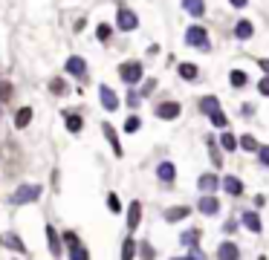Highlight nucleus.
<instances>
[{
    "label": "nucleus",
    "instance_id": "1",
    "mask_svg": "<svg viewBox=\"0 0 269 260\" xmlns=\"http://www.w3.org/2000/svg\"><path fill=\"white\" fill-rule=\"evenodd\" d=\"M35 199H41V185H20L12 194V203L15 206H26V203H35Z\"/></svg>",
    "mask_w": 269,
    "mask_h": 260
},
{
    "label": "nucleus",
    "instance_id": "2",
    "mask_svg": "<svg viewBox=\"0 0 269 260\" xmlns=\"http://www.w3.org/2000/svg\"><path fill=\"white\" fill-rule=\"evenodd\" d=\"M185 44L189 46H200V49H208V32L206 26H191L185 32Z\"/></svg>",
    "mask_w": 269,
    "mask_h": 260
},
{
    "label": "nucleus",
    "instance_id": "3",
    "mask_svg": "<svg viewBox=\"0 0 269 260\" xmlns=\"http://www.w3.org/2000/svg\"><path fill=\"white\" fill-rule=\"evenodd\" d=\"M119 75H122V81H127V84H136V81L142 78V64L139 61H125L122 67H119Z\"/></svg>",
    "mask_w": 269,
    "mask_h": 260
},
{
    "label": "nucleus",
    "instance_id": "4",
    "mask_svg": "<svg viewBox=\"0 0 269 260\" xmlns=\"http://www.w3.org/2000/svg\"><path fill=\"white\" fill-rule=\"evenodd\" d=\"M116 26L122 29V32H133V29L139 26V18H136L130 9H125V6H122V9L116 12Z\"/></svg>",
    "mask_w": 269,
    "mask_h": 260
},
{
    "label": "nucleus",
    "instance_id": "5",
    "mask_svg": "<svg viewBox=\"0 0 269 260\" xmlns=\"http://www.w3.org/2000/svg\"><path fill=\"white\" fill-rule=\"evenodd\" d=\"M217 260H240V249H237V243L232 240H223L217 246Z\"/></svg>",
    "mask_w": 269,
    "mask_h": 260
},
{
    "label": "nucleus",
    "instance_id": "6",
    "mask_svg": "<svg viewBox=\"0 0 269 260\" xmlns=\"http://www.w3.org/2000/svg\"><path fill=\"white\" fill-rule=\"evenodd\" d=\"M139 223H142V203H139V199H133V203L127 206V228H130V232H136V228H139Z\"/></svg>",
    "mask_w": 269,
    "mask_h": 260
},
{
    "label": "nucleus",
    "instance_id": "7",
    "mask_svg": "<svg viewBox=\"0 0 269 260\" xmlns=\"http://www.w3.org/2000/svg\"><path fill=\"white\" fill-rule=\"evenodd\" d=\"M197 208H200L206 217H214L217 211H220V199H217L214 194H203V199L197 203Z\"/></svg>",
    "mask_w": 269,
    "mask_h": 260
},
{
    "label": "nucleus",
    "instance_id": "8",
    "mask_svg": "<svg viewBox=\"0 0 269 260\" xmlns=\"http://www.w3.org/2000/svg\"><path fill=\"white\" fill-rule=\"evenodd\" d=\"M67 72L75 75V78H87V64H84V58L70 55V58H67Z\"/></svg>",
    "mask_w": 269,
    "mask_h": 260
},
{
    "label": "nucleus",
    "instance_id": "9",
    "mask_svg": "<svg viewBox=\"0 0 269 260\" xmlns=\"http://www.w3.org/2000/svg\"><path fill=\"white\" fill-rule=\"evenodd\" d=\"M99 96H101V104H104V110H110V113H113V110L119 107V99H116V93L110 90L107 84H101V87H99Z\"/></svg>",
    "mask_w": 269,
    "mask_h": 260
},
{
    "label": "nucleus",
    "instance_id": "10",
    "mask_svg": "<svg viewBox=\"0 0 269 260\" xmlns=\"http://www.w3.org/2000/svg\"><path fill=\"white\" fill-rule=\"evenodd\" d=\"M197 185H200V191H203V194H214V191L220 188V180H217V174H203Z\"/></svg>",
    "mask_w": 269,
    "mask_h": 260
},
{
    "label": "nucleus",
    "instance_id": "11",
    "mask_svg": "<svg viewBox=\"0 0 269 260\" xmlns=\"http://www.w3.org/2000/svg\"><path fill=\"white\" fill-rule=\"evenodd\" d=\"M156 116L159 119H177L179 116V104L177 101H162V104H156Z\"/></svg>",
    "mask_w": 269,
    "mask_h": 260
},
{
    "label": "nucleus",
    "instance_id": "12",
    "mask_svg": "<svg viewBox=\"0 0 269 260\" xmlns=\"http://www.w3.org/2000/svg\"><path fill=\"white\" fill-rule=\"evenodd\" d=\"M0 246H6V249H12V251H26V246H23V240H20L18 234H0Z\"/></svg>",
    "mask_w": 269,
    "mask_h": 260
},
{
    "label": "nucleus",
    "instance_id": "13",
    "mask_svg": "<svg viewBox=\"0 0 269 260\" xmlns=\"http://www.w3.org/2000/svg\"><path fill=\"white\" fill-rule=\"evenodd\" d=\"M46 246H49V251H52L55 257L61 254V234L55 232L52 225H46Z\"/></svg>",
    "mask_w": 269,
    "mask_h": 260
},
{
    "label": "nucleus",
    "instance_id": "14",
    "mask_svg": "<svg viewBox=\"0 0 269 260\" xmlns=\"http://www.w3.org/2000/svg\"><path fill=\"white\" fill-rule=\"evenodd\" d=\"M189 214H191L189 206H174V208H168V211H165V220H168V223H179V220H185Z\"/></svg>",
    "mask_w": 269,
    "mask_h": 260
},
{
    "label": "nucleus",
    "instance_id": "15",
    "mask_svg": "<svg viewBox=\"0 0 269 260\" xmlns=\"http://www.w3.org/2000/svg\"><path fill=\"white\" fill-rule=\"evenodd\" d=\"M156 177H159L162 182H174V177H177V168H174V162H159V168H156Z\"/></svg>",
    "mask_w": 269,
    "mask_h": 260
},
{
    "label": "nucleus",
    "instance_id": "16",
    "mask_svg": "<svg viewBox=\"0 0 269 260\" xmlns=\"http://www.w3.org/2000/svg\"><path fill=\"white\" fill-rule=\"evenodd\" d=\"M243 225L255 234H260V228H263V223H260V217L255 214V211H243Z\"/></svg>",
    "mask_w": 269,
    "mask_h": 260
},
{
    "label": "nucleus",
    "instance_id": "17",
    "mask_svg": "<svg viewBox=\"0 0 269 260\" xmlns=\"http://www.w3.org/2000/svg\"><path fill=\"white\" fill-rule=\"evenodd\" d=\"M101 130H104V136H107V142H110V148H113V153H116V156H122V145H119V136H116V130H113V127H110L107 122L101 125Z\"/></svg>",
    "mask_w": 269,
    "mask_h": 260
},
{
    "label": "nucleus",
    "instance_id": "18",
    "mask_svg": "<svg viewBox=\"0 0 269 260\" xmlns=\"http://www.w3.org/2000/svg\"><path fill=\"white\" fill-rule=\"evenodd\" d=\"M223 188H226V194L240 197V194H243V182L237 180V177H226V180H223Z\"/></svg>",
    "mask_w": 269,
    "mask_h": 260
},
{
    "label": "nucleus",
    "instance_id": "19",
    "mask_svg": "<svg viewBox=\"0 0 269 260\" xmlns=\"http://www.w3.org/2000/svg\"><path fill=\"white\" fill-rule=\"evenodd\" d=\"M29 122H32V107H20L18 113H15V127H18V130H23Z\"/></svg>",
    "mask_w": 269,
    "mask_h": 260
},
{
    "label": "nucleus",
    "instance_id": "20",
    "mask_svg": "<svg viewBox=\"0 0 269 260\" xmlns=\"http://www.w3.org/2000/svg\"><path fill=\"white\" fill-rule=\"evenodd\" d=\"M136 249H139V246H136L133 237H125V243H122V260H133Z\"/></svg>",
    "mask_w": 269,
    "mask_h": 260
},
{
    "label": "nucleus",
    "instance_id": "21",
    "mask_svg": "<svg viewBox=\"0 0 269 260\" xmlns=\"http://www.w3.org/2000/svg\"><path fill=\"white\" fill-rule=\"evenodd\" d=\"M182 6H185V12H191L194 18H200V15L206 12V3H203V0H182Z\"/></svg>",
    "mask_w": 269,
    "mask_h": 260
},
{
    "label": "nucleus",
    "instance_id": "22",
    "mask_svg": "<svg viewBox=\"0 0 269 260\" xmlns=\"http://www.w3.org/2000/svg\"><path fill=\"white\" fill-rule=\"evenodd\" d=\"M179 240H182V246H191V249H197L200 232H197V228H191V232H182V234H179Z\"/></svg>",
    "mask_w": 269,
    "mask_h": 260
},
{
    "label": "nucleus",
    "instance_id": "23",
    "mask_svg": "<svg viewBox=\"0 0 269 260\" xmlns=\"http://www.w3.org/2000/svg\"><path fill=\"white\" fill-rule=\"evenodd\" d=\"M237 142H240V148H243V151H252V153H255V151H260L258 139H255V136H252V133H243L240 139H237Z\"/></svg>",
    "mask_w": 269,
    "mask_h": 260
},
{
    "label": "nucleus",
    "instance_id": "24",
    "mask_svg": "<svg viewBox=\"0 0 269 260\" xmlns=\"http://www.w3.org/2000/svg\"><path fill=\"white\" fill-rule=\"evenodd\" d=\"M200 110H203V113H208V116H211V113H217V110H220V101H217L214 96H206V99L200 101Z\"/></svg>",
    "mask_w": 269,
    "mask_h": 260
},
{
    "label": "nucleus",
    "instance_id": "25",
    "mask_svg": "<svg viewBox=\"0 0 269 260\" xmlns=\"http://www.w3.org/2000/svg\"><path fill=\"white\" fill-rule=\"evenodd\" d=\"M252 32H255V29H252V23H249V20H240V23L234 26V35L240 38V41H246V38H252Z\"/></svg>",
    "mask_w": 269,
    "mask_h": 260
},
{
    "label": "nucleus",
    "instance_id": "26",
    "mask_svg": "<svg viewBox=\"0 0 269 260\" xmlns=\"http://www.w3.org/2000/svg\"><path fill=\"white\" fill-rule=\"evenodd\" d=\"M179 75H182L185 81H194L200 75V70L194 67V64H179Z\"/></svg>",
    "mask_w": 269,
    "mask_h": 260
},
{
    "label": "nucleus",
    "instance_id": "27",
    "mask_svg": "<svg viewBox=\"0 0 269 260\" xmlns=\"http://www.w3.org/2000/svg\"><path fill=\"white\" fill-rule=\"evenodd\" d=\"M81 127H84L81 116H75V113H67V130H70V133H78Z\"/></svg>",
    "mask_w": 269,
    "mask_h": 260
},
{
    "label": "nucleus",
    "instance_id": "28",
    "mask_svg": "<svg viewBox=\"0 0 269 260\" xmlns=\"http://www.w3.org/2000/svg\"><path fill=\"white\" fill-rule=\"evenodd\" d=\"M70 260H90V251L84 249V246H70Z\"/></svg>",
    "mask_w": 269,
    "mask_h": 260
},
{
    "label": "nucleus",
    "instance_id": "29",
    "mask_svg": "<svg viewBox=\"0 0 269 260\" xmlns=\"http://www.w3.org/2000/svg\"><path fill=\"white\" fill-rule=\"evenodd\" d=\"M237 145H240V142H237L232 133H223V136H220V148H223V151H237Z\"/></svg>",
    "mask_w": 269,
    "mask_h": 260
},
{
    "label": "nucleus",
    "instance_id": "30",
    "mask_svg": "<svg viewBox=\"0 0 269 260\" xmlns=\"http://www.w3.org/2000/svg\"><path fill=\"white\" fill-rule=\"evenodd\" d=\"M211 148H208V153H211V162H214V168H220L223 165V153H220V142H208Z\"/></svg>",
    "mask_w": 269,
    "mask_h": 260
},
{
    "label": "nucleus",
    "instance_id": "31",
    "mask_svg": "<svg viewBox=\"0 0 269 260\" xmlns=\"http://www.w3.org/2000/svg\"><path fill=\"white\" fill-rule=\"evenodd\" d=\"M229 81H232V87H243V84H246V72L243 70H232L229 72Z\"/></svg>",
    "mask_w": 269,
    "mask_h": 260
},
{
    "label": "nucleus",
    "instance_id": "32",
    "mask_svg": "<svg viewBox=\"0 0 269 260\" xmlns=\"http://www.w3.org/2000/svg\"><path fill=\"white\" fill-rule=\"evenodd\" d=\"M208 119H211V125H214V127H226V125H229V119H226V113H223V110H217V113H211Z\"/></svg>",
    "mask_w": 269,
    "mask_h": 260
},
{
    "label": "nucleus",
    "instance_id": "33",
    "mask_svg": "<svg viewBox=\"0 0 269 260\" xmlns=\"http://www.w3.org/2000/svg\"><path fill=\"white\" fill-rule=\"evenodd\" d=\"M139 127H142V119H139V116H130V119L125 122V130H127V133H136Z\"/></svg>",
    "mask_w": 269,
    "mask_h": 260
},
{
    "label": "nucleus",
    "instance_id": "34",
    "mask_svg": "<svg viewBox=\"0 0 269 260\" xmlns=\"http://www.w3.org/2000/svg\"><path fill=\"white\" fill-rule=\"evenodd\" d=\"M49 90H52V93H58V96H61V93H67V84H64L61 78H52V81H49Z\"/></svg>",
    "mask_w": 269,
    "mask_h": 260
},
{
    "label": "nucleus",
    "instance_id": "35",
    "mask_svg": "<svg viewBox=\"0 0 269 260\" xmlns=\"http://www.w3.org/2000/svg\"><path fill=\"white\" fill-rule=\"evenodd\" d=\"M139 254H142V260H153V246L151 243H142L139 246Z\"/></svg>",
    "mask_w": 269,
    "mask_h": 260
},
{
    "label": "nucleus",
    "instance_id": "36",
    "mask_svg": "<svg viewBox=\"0 0 269 260\" xmlns=\"http://www.w3.org/2000/svg\"><path fill=\"white\" fill-rule=\"evenodd\" d=\"M12 96V84L9 81H0V101H6Z\"/></svg>",
    "mask_w": 269,
    "mask_h": 260
},
{
    "label": "nucleus",
    "instance_id": "37",
    "mask_svg": "<svg viewBox=\"0 0 269 260\" xmlns=\"http://www.w3.org/2000/svg\"><path fill=\"white\" fill-rule=\"evenodd\" d=\"M61 237H64V243H67V246H78V234H75V232H64L61 234Z\"/></svg>",
    "mask_w": 269,
    "mask_h": 260
},
{
    "label": "nucleus",
    "instance_id": "38",
    "mask_svg": "<svg viewBox=\"0 0 269 260\" xmlns=\"http://www.w3.org/2000/svg\"><path fill=\"white\" fill-rule=\"evenodd\" d=\"M107 208H110V211H116V214L122 211V203H119L116 194H110V197H107Z\"/></svg>",
    "mask_w": 269,
    "mask_h": 260
},
{
    "label": "nucleus",
    "instance_id": "39",
    "mask_svg": "<svg viewBox=\"0 0 269 260\" xmlns=\"http://www.w3.org/2000/svg\"><path fill=\"white\" fill-rule=\"evenodd\" d=\"M96 35H99V41H107V38H110V26H107V23H99Z\"/></svg>",
    "mask_w": 269,
    "mask_h": 260
},
{
    "label": "nucleus",
    "instance_id": "40",
    "mask_svg": "<svg viewBox=\"0 0 269 260\" xmlns=\"http://www.w3.org/2000/svg\"><path fill=\"white\" fill-rule=\"evenodd\" d=\"M258 156H260V165H263V168H269V148H266V145L258 151Z\"/></svg>",
    "mask_w": 269,
    "mask_h": 260
},
{
    "label": "nucleus",
    "instance_id": "41",
    "mask_svg": "<svg viewBox=\"0 0 269 260\" xmlns=\"http://www.w3.org/2000/svg\"><path fill=\"white\" fill-rule=\"evenodd\" d=\"M139 101H142V96H139V93H130V96H127V104H130V107H136Z\"/></svg>",
    "mask_w": 269,
    "mask_h": 260
},
{
    "label": "nucleus",
    "instance_id": "42",
    "mask_svg": "<svg viewBox=\"0 0 269 260\" xmlns=\"http://www.w3.org/2000/svg\"><path fill=\"white\" fill-rule=\"evenodd\" d=\"M258 90L263 93V96H269V78H260V84H258Z\"/></svg>",
    "mask_w": 269,
    "mask_h": 260
},
{
    "label": "nucleus",
    "instance_id": "43",
    "mask_svg": "<svg viewBox=\"0 0 269 260\" xmlns=\"http://www.w3.org/2000/svg\"><path fill=\"white\" fill-rule=\"evenodd\" d=\"M189 260H206V257H203V251H200V249H191Z\"/></svg>",
    "mask_w": 269,
    "mask_h": 260
},
{
    "label": "nucleus",
    "instance_id": "44",
    "mask_svg": "<svg viewBox=\"0 0 269 260\" xmlns=\"http://www.w3.org/2000/svg\"><path fill=\"white\" fill-rule=\"evenodd\" d=\"M232 6H237V9H243V6H246V0H232Z\"/></svg>",
    "mask_w": 269,
    "mask_h": 260
},
{
    "label": "nucleus",
    "instance_id": "45",
    "mask_svg": "<svg viewBox=\"0 0 269 260\" xmlns=\"http://www.w3.org/2000/svg\"><path fill=\"white\" fill-rule=\"evenodd\" d=\"M260 70H263V72H269V61H260Z\"/></svg>",
    "mask_w": 269,
    "mask_h": 260
},
{
    "label": "nucleus",
    "instance_id": "46",
    "mask_svg": "<svg viewBox=\"0 0 269 260\" xmlns=\"http://www.w3.org/2000/svg\"><path fill=\"white\" fill-rule=\"evenodd\" d=\"M174 260H179V257H174Z\"/></svg>",
    "mask_w": 269,
    "mask_h": 260
}]
</instances>
